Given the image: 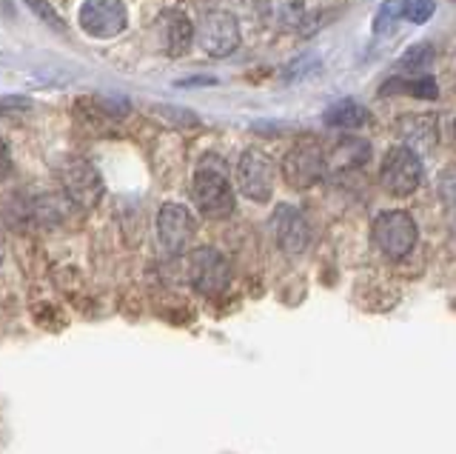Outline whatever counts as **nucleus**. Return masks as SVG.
Here are the masks:
<instances>
[{"mask_svg":"<svg viewBox=\"0 0 456 454\" xmlns=\"http://www.w3.org/2000/svg\"><path fill=\"white\" fill-rule=\"evenodd\" d=\"M191 197L197 209L211 220H225L234 211V189L228 180V169L217 154H206L200 161L191 180Z\"/></svg>","mask_w":456,"mask_h":454,"instance_id":"nucleus-1","label":"nucleus"},{"mask_svg":"<svg viewBox=\"0 0 456 454\" xmlns=\"http://www.w3.org/2000/svg\"><path fill=\"white\" fill-rule=\"evenodd\" d=\"M322 120L328 126H337V129H360V126H365L370 120V111L362 103L351 101V97H342V101L325 109Z\"/></svg>","mask_w":456,"mask_h":454,"instance_id":"nucleus-15","label":"nucleus"},{"mask_svg":"<svg viewBox=\"0 0 456 454\" xmlns=\"http://www.w3.org/2000/svg\"><path fill=\"white\" fill-rule=\"evenodd\" d=\"M260 12L268 26L280 32H294L305 21V0H260Z\"/></svg>","mask_w":456,"mask_h":454,"instance_id":"nucleus-14","label":"nucleus"},{"mask_svg":"<svg viewBox=\"0 0 456 454\" xmlns=\"http://www.w3.org/2000/svg\"><path fill=\"white\" fill-rule=\"evenodd\" d=\"M396 129H399V137H403V144L417 154L431 152L439 140L436 120L431 115H405L403 120H399Z\"/></svg>","mask_w":456,"mask_h":454,"instance_id":"nucleus-13","label":"nucleus"},{"mask_svg":"<svg viewBox=\"0 0 456 454\" xmlns=\"http://www.w3.org/2000/svg\"><path fill=\"white\" fill-rule=\"evenodd\" d=\"M388 89H394V92H411L413 97H425V101H434L436 97V83H434V78H428V75H422L419 80H408V83H391V87H385V92Z\"/></svg>","mask_w":456,"mask_h":454,"instance_id":"nucleus-17","label":"nucleus"},{"mask_svg":"<svg viewBox=\"0 0 456 454\" xmlns=\"http://www.w3.org/2000/svg\"><path fill=\"white\" fill-rule=\"evenodd\" d=\"M61 183L69 201L80 209H92L103 197V177L83 158H71L61 166Z\"/></svg>","mask_w":456,"mask_h":454,"instance_id":"nucleus-8","label":"nucleus"},{"mask_svg":"<svg viewBox=\"0 0 456 454\" xmlns=\"http://www.w3.org/2000/svg\"><path fill=\"white\" fill-rule=\"evenodd\" d=\"M197 44L208 58H228L240 46V23L232 12H208L197 26Z\"/></svg>","mask_w":456,"mask_h":454,"instance_id":"nucleus-7","label":"nucleus"},{"mask_svg":"<svg viewBox=\"0 0 456 454\" xmlns=\"http://www.w3.org/2000/svg\"><path fill=\"white\" fill-rule=\"evenodd\" d=\"M194 23L189 15L180 9H168L160 15V37H163V49L171 58H180V54L189 52L191 40H194Z\"/></svg>","mask_w":456,"mask_h":454,"instance_id":"nucleus-12","label":"nucleus"},{"mask_svg":"<svg viewBox=\"0 0 456 454\" xmlns=\"http://www.w3.org/2000/svg\"><path fill=\"white\" fill-rule=\"evenodd\" d=\"M77 23L86 35L109 40L126 32L128 12L123 0H86L77 12Z\"/></svg>","mask_w":456,"mask_h":454,"instance_id":"nucleus-6","label":"nucleus"},{"mask_svg":"<svg viewBox=\"0 0 456 454\" xmlns=\"http://www.w3.org/2000/svg\"><path fill=\"white\" fill-rule=\"evenodd\" d=\"M194 232H197V220L185 206L166 203L157 211V240H160V249L168 258H177V254L189 249Z\"/></svg>","mask_w":456,"mask_h":454,"instance_id":"nucleus-10","label":"nucleus"},{"mask_svg":"<svg viewBox=\"0 0 456 454\" xmlns=\"http://www.w3.org/2000/svg\"><path fill=\"white\" fill-rule=\"evenodd\" d=\"M453 140H456V120H453Z\"/></svg>","mask_w":456,"mask_h":454,"instance_id":"nucleus-25","label":"nucleus"},{"mask_svg":"<svg viewBox=\"0 0 456 454\" xmlns=\"http://www.w3.org/2000/svg\"><path fill=\"white\" fill-rule=\"evenodd\" d=\"M370 158V146L365 140H339L334 152L328 154V166L331 169H356Z\"/></svg>","mask_w":456,"mask_h":454,"instance_id":"nucleus-16","label":"nucleus"},{"mask_svg":"<svg viewBox=\"0 0 456 454\" xmlns=\"http://www.w3.org/2000/svg\"><path fill=\"white\" fill-rule=\"evenodd\" d=\"M234 177H237V189L254 203H265L268 197L274 194V166H271V161L256 149L240 154Z\"/></svg>","mask_w":456,"mask_h":454,"instance_id":"nucleus-9","label":"nucleus"},{"mask_svg":"<svg viewBox=\"0 0 456 454\" xmlns=\"http://www.w3.org/2000/svg\"><path fill=\"white\" fill-rule=\"evenodd\" d=\"M328 172V154L317 144H297L282 161V180L303 192L320 183Z\"/></svg>","mask_w":456,"mask_h":454,"instance_id":"nucleus-5","label":"nucleus"},{"mask_svg":"<svg viewBox=\"0 0 456 454\" xmlns=\"http://www.w3.org/2000/svg\"><path fill=\"white\" fill-rule=\"evenodd\" d=\"M26 4H28V9H32L35 15L40 18V21H46L49 26H54L57 32L63 29V21L57 18V12H54V9L49 6V0H26Z\"/></svg>","mask_w":456,"mask_h":454,"instance_id":"nucleus-20","label":"nucleus"},{"mask_svg":"<svg viewBox=\"0 0 456 454\" xmlns=\"http://www.w3.org/2000/svg\"><path fill=\"white\" fill-rule=\"evenodd\" d=\"M189 280L200 294L217 297L232 283V266L223 258V252L211 246H200L189 254Z\"/></svg>","mask_w":456,"mask_h":454,"instance_id":"nucleus-4","label":"nucleus"},{"mask_svg":"<svg viewBox=\"0 0 456 454\" xmlns=\"http://www.w3.org/2000/svg\"><path fill=\"white\" fill-rule=\"evenodd\" d=\"M274 237H277V246L285 252V254H303L311 244V226L305 220V215L299 209L282 203L277 211H274Z\"/></svg>","mask_w":456,"mask_h":454,"instance_id":"nucleus-11","label":"nucleus"},{"mask_svg":"<svg viewBox=\"0 0 456 454\" xmlns=\"http://www.w3.org/2000/svg\"><path fill=\"white\" fill-rule=\"evenodd\" d=\"M396 18H403V0H388V4H385V6L379 9L374 29H377V32H385V26H388L391 21H396Z\"/></svg>","mask_w":456,"mask_h":454,"instance_id":"nucleus-21","label":"nucleus"},{"mask_svg":"<svg viewBox=\"0 0 456 454\" xmlns=\"http://www.w3.org/2000/svg\"><path fill=\"white\" fill-rule=\"evenodd\" d=\"M428 61H431V46H413V49L405 54L403 66H405V69H419V66L428 63Z\"/></svg>","mask_w":456,"mask_h":454,"instance_id":"nucleus-22","label":"nucleus"},{"mask_svg":"<svg viewBox=\"0 0 456 454\" xmlns=\"http://www.w3.org/2000/svg\"><path fill=\"white\" fill-rule=\"evenodd\" d=\"M0 260H4V235H0Z\"/></svg>","mask_w":456,"mask_h":454,"instance_id":"nucleus-24","label":"nucleus"},{"mask_svg":"<svg viewBox=\"0 0 456 454\" xmlns=\"http://www.w3.org/2000/svg\"><path fill=\"white\" fill-rule=\"evenodd\" d=\"M436 0H403V18L411 23H425L434 15Z\"/></svg>","mask_w":456,"mask_h":454,"instance_id":"nucleus-18","label":"nucleus"},{"mask_svg":"<svg viewBox=\"0 0 456 454\" xmlns=\"http://www.w3.org/2000/svg\"><path fill=\"white\" fill-rule=\"evenodd\" d=\"M12 172V152H9V144L4 137H0V180H6Z\"/></svg>","mask_w":456,"mask_h":454,"instance_id":"nucleus-23","label":"nucleus"},{"mask_svg":"<svg viewBox=\"0 0 456 454\" xmlns=\"http://www.w3.org/2000/svg\"><path fill=\"white\" fill-rule=\"evenodd\" d=\"M370 237H374L377 249L391 260H403L405 254H411V249L417 246L419 229L413 218L403 209H388L379 211L374 218V226H370Z\"/></svg>","mask_w":456,"mask_h":454,"instance_id":"nucleus-2","label":"nucleus"},{"mask_svg":"<svg viewBox=\"0 0 456 454\" xmlns=\"http://www.w3.org/2000/svg\"><path fill=\"white\" fill-rule=\"evenodd\" d=\"M422 161L419 154L408 146H394L385 152L379 166V183L382 189L394 197H408L422 186Z\"/></svg>","mask_w":456,"mask_h":454,"instance_id":"nucleus-3","label":"nucleus"},{"mask_svg":"<svg viewBox=\"0 0 456 454\" xmlns=\"http://www.w3.org/2000/svg\"><path fill=\"white\" fill-rule=\"evenodd\" d=\"M436 189H439L442 203H445L448 209H456V166H448L445 172L439 175Z\"/></svg>","mask_w":456,"mask_h":454,"instance_id":"nucleus-19","label":"nucleus"}]
</instances>
